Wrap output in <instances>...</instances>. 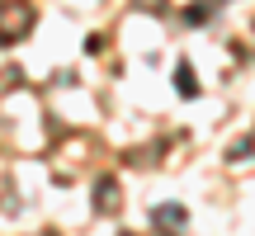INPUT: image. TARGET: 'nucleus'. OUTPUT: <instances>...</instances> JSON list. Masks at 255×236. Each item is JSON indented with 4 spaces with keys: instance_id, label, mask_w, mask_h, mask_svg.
Here are the masks:
<instances>
[{
    "instance_id": "obj_1",
    "label": "nucleus",
    "mask_w": 255,
    "mask_h": 236,
    "mask_svg": "<svg viewBox=\"0 0 255 236\" xmlns=\"http://www.w3.org/2000/svg\"><path fill=\"white\" fill-rule=\"evenodd\" d=\"M175 85H180V95H199V81H194L189 66H180V71H175Z\"/></svg>"
}]
</instances>
